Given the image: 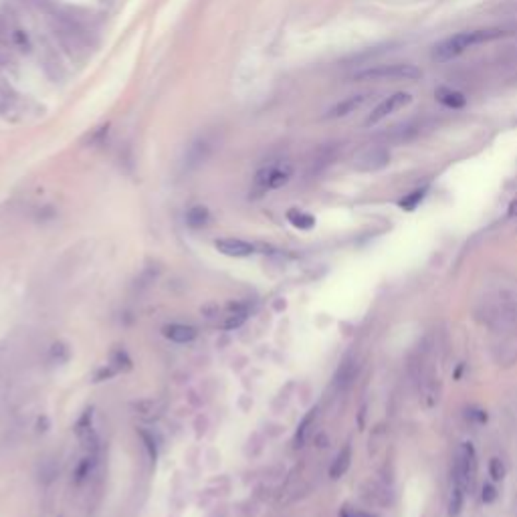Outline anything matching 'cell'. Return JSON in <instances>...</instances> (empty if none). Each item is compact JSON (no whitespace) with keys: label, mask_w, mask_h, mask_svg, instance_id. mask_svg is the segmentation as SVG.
<instances>
[{"label":"cell","mask_w":517,"mask_h":517,"mask_svg":"<svg viewBox=\"0 0 517 517\" xmlns=\"http://www.w3.org/2000/svg\"><path fill=\"white\" fill-rule=\"evenodd\" d=\"M507 33L499 30V28H481V30H467V33H459V35H452L449 39L440 40L437 47L433 49V61L437 63H447L455 57H459L465 53L467 49L481 45V43H489V40L501 39Z\"/></svg>","instance_id":"obj_1"},{"label":"cell","mask_w":517,"mask_h":517,"mask_svg":"<svg viewBox=\"0 0 517 517\" xmlns=\"http://www.w3.org/2000/svg\"><path fill=\"white\" fill-rule=\"evenodd\" d=\"M481 499H483V504H493L497 499V487L493 483H485L481 487Z\"/></svg>","instance_id":"obj_26"},{"label":"cell","mask_w":517,"mask_h":517,"mask_svg":"<svg viewBox=\"0 0 517 517\" xmlns=\"http://www.w3.org/2000/svg\"><path fill=\"white\" fill-rule=\"evenodd\" d=\"M214 247H216V251L218 252H223L226 257H235V259L251 257L252 252H255V247H252L249 240L233 239V237H228V239H218L214 243Z\"/></svg>","instance_id":"obj_10"},{"label":"cell","mask_w":517,"mask_h":517,"mask_svg":"<svg viewBox=\"0 0 517 517\" xmlns=\"http://www.w3.org/2000/svg\"><path fill=\"white\" fill-rule=\"evenodd\" d=\"M467 418L469 421H475V423H487V414L485 411H479V408H471V411H467Z\"/></svg>","instance_id":"obj_27"},{"label":"cell","mask_w":517,"mask_h":517,"mask_svg":"<svg viewBox=\"0 0 517 517\" xmlns=\"http://www.w3.org/2000/svg\"><path fill=\"white\" fill-rule=\"evenodd\" d=\"M6 43L13 51H18V53L28 55L33 51V39L28 35V30L25 27H21L18 23H13L9 21V33H6Z\"/></svg>","instance_id":"obj_8"},{"label":"cell","mask_w":517,"mask_h":517,"mask_svg":"<svg viewBox=\"0 0 517 517\" xmlns=\"http://www.w3.org/2000/svg\"><path fill=\"white\" fill-rule=\"evenodd\" d=\"M214 150V142L209 135H202L199 140H194L188 150H186V166L188 168H199L200 164H204L206 160L211 158Z\"/></svg>","instance_id":"obj_7"},{"label":"cell","mask_w":517,"mask_h":517,"mask_svg":"<svg viewBox=\"0 0 517 517\" xmlns=\"http://www.w3.org/2000/svg\"><path fill=\"white\" fill-rule=\"evenodd\" d=\"M111 364L116 366V370H130V368H132V360L128 358V354H126L123 350H120V352L113 354Z\"/></svg>","instance_id":"obj_24"},{"label":"cell","mask_w":517,"mask_h":517,"mask_svg":"<svg viewBox=\"0 0 517 517\" xmlns=\"http://www.w3.org/2000/svg\"><path fill=\"white\" fill-rule=\"evenodd\" d=\"M164 335L170 340V342H176V344H190L192 340H196V328H192V326H184V323H170V326H166L164 330Z\"/></svg>","instance_id":"obj_11"},{"label":"cell","mask_w":517,"mask_h":517,"mask_svg":"<svg viewBox=\"0 0 517 517\" xmlns=\"http://www.w3.org/2000/svg\"><path fill=\"white\" fill-rule=\"evenodd\" d=\"M318 418V408H311V411L305 414V418L301 421V425L297 426V433H295V447H304V443L309 437V430Z\"/></svg>","instance_id":"obj_16"},{"label":"cell","mask_w":517,"mask_h":517,"mask_svg":"<svg viewBox=\"0 0 517 517\" xmlns=\"http://www.w3.org/2000/svg\"><path fill=\"white\" fill-rule=\"evenodd\" d=\"M287 221H289L295 228H299V230H309V228L316 226V216H313V214L297 211V209H291V211L287 213Z\"/></svg>","instance_id":"obj_17"},{"label":"cell","mask_w":517,"mask_h":517,"mask_svg":"<svg viewBox=\"0 0 517 517\" xmlns=\"http://www.w3.org/2000/svg\"><path fill=\"white\" fill-rule=\"evenodd\" d=\"M95 457L89 455V457H85V459H81V463L77 465V469H75V483H83L85 479L89 477L93 473V469H95Z\"/></svg>","instance_id":"obj_22"},{"label":"cell","mask_w":517,"mask_h":517,"mask_svg":"<svg viewBox=\"0 0 517 517\" xmlns=\"http://www.w3.org/2000/svg\"><path fill=\"white\" fill-rule=\"evenodd\" d=\"M209 223H211V213H209L206 206L196 204V206H190V209L186 211V225L188 226H192V228H202V226H206Z\"/></svg>","instance_id":"obj_15"},{"label":"cell","mask_w":517,"mask_h":517,"mask_svg":"<svg viewBox=\"0 0 517 517\" xmlns=\"http://www.w3.org/2000/svg\"><path fill=\"white\" fill-rule=\"evenodd\" d=\"M350 465H352V447L345 445L344 449L340 451V455L335 457V461L332 463V467H330V477L332 479L344 477L345 473H348V469H350Z\"/></svg>","instance_id":"obj_14"},{"label":"cell","mask_w":517,"mask_h":517,"mask_svg":"<svg viewBox=\"0 0 517 517\" xmlns=\"http://www.w3.org/2000/svg\"><path fill=\"white\" fill-rule=\"evenodd\" d=\"M247 307L245 305H235V307H230V311L225 316V321H223V328L225 330H235V328H240L243 323H245V319H247Z\"/></svg>","instance_id":"obj_18"},{"label":"cell","mask_w":517,"mask_h":517,"mask_svg":"<svg viewBox=\"0 0 517 517\" xmlns=\"http://www.w3.org/2000/svg\"><path fill=\"white\" fill-rule=\"evenodd\" d=\"M6 107H9V106H6V101H4V99L0 97V113H4V111H6Z\"/></svg>","instance_id":"obj_29"},{"label":"cell","mask_w":517,"mask_h":517,"mask_svg":"<svg viewBox=\"0 0 517 517\" xmlns=\"http://www.w3.org/2000/svg\"><path fill=\"white\" fill-rule=\"evenodd\" d=\"M465 493H467V491H465L461 485H455V483H452L451 497H449V517L461 516L465 505Z\"/></svg>","instance_id":"obj_20"},{"label":"cell","mask_w":517,"mask_h":517,"mask_svg":"<svg viewBox=\"0 0 517 517\" xmlns=\"http://www.w3.org/2000/svg\"><path fill=\"white\" fill-rule=\"evenodd\" d=\"M421 398L425 402L426 408H435L438 404V398H440V384H438V378L435 374H428L423 386H421Z\"/></svg>","instance_id":"obj_12"},{"label":"cell","mask_w":517,"mask_h":517,"mask_svg":"<svg viewBox=\"0 0 517 517\" xmlns=\"http://www.w3.org/2000/svg\"><path fill=\"white\" fill-rule=\"evenodd\" d=\"M509 216H517V200L509 204Z\"/></svg>","instance_id":"obj_28"},{"label":"cell","mask_w":517,"mask_h":517,"mask_svg":"<svg viewBox=\"0 0 517 517\" xmlns=\"http://www.w3.org/2000/svg\"><path fill=\"white\" fill-rule=\"evenodd\" d=\"M505 475H507L505 463L499 459V457H493L489 461V477L493 479V481H504Z\"/></svg>","instance_id":"obj_23"},{"label":"cell","mask_w":517,"mask_h":517,"mask_svg":"<svg viewBox=\"0 0 517 517\" xmlns=\"http://www.w3.org/2000/svg\"><path fill=\"white\" fill-rule=\"evenodd\" d=\"M411 104H412L411 93H404V91L394 93V95H390L388 99H384L380 106L372 111L370 116H368V120H366V126H376V123H380V121L384 120V118L392 116L394 111L402 109V107L411 106Z\"/></svg>","instance_id":"obj_6"},{"label":"cell","mask_w":517,"mask_h":517,"mask_svg":"<svg viewBox=\"0 0 517 517\" xmlns=\"http://www.w3.org/2000/svg\"><path fill=\"white\" fill-rule=\"evenodd\" d=\"M435 97H437L438 104H443L445 107H451V109H461V107L467 106V97L463 93L451 89V87H438L435 91Z\"/></svg>","instance_id":"obj_13"},{"label":"cell","mask_w":517,"mask_h":517,"mask_svg":"<svg viewBox=\"0 0 517 517\" xmlns=\"http://www.w3.org/2000/svg\"><path fill=\"white\" fill-rule=\"evenodd\" d=\"M140 437L144 438V443H146V449H148V452H150V459H152V461H156V457H158V449H156V440H154V437H152L150 433H146V430H142V428H140Z\"/></svg>","instance_id":"obj_25"},{"label":"cell","mask_w":517,"mask_h":517,"mask_svg":"<svg viewBox=\"0 0 517 517\" xmlns=\"http://www.w3.org/2000/svg\"><path fill=\"white\" fill-rule=\"evenodd\" d=\"M423 77V71L416 65L394 63V65H374L360 69L352 75L354 81H382V79H406L414 81Z\"/></svg>","instance_id":"obj_3"},{"label":"cell","mask_w":517,"mask_h":517,"mask_svg":"<svg viewBox=\"0 0 517 517\" xmlns=\"http://www.w3.org/2000/svg\"><path fill=\"white\" fill-rule=\"evenodd\" d=\"M366 101H368V95H366V93L350 95V97H345L342 101H338L335 106L330 107L328 113H326V118H328V120H340V118H345V116H350V113H354L356 109H360Z\"/></svg>","instance_id":"obj_9"},{"label":"cell","mask_w":517,"mask_h":517,"mask_svg":"<svg viewBox=\"0 0 517 517\" xmlns=\"http://www.w3.org/2000/svg\"><path fill=\"white\" fill-rule=\"evenodd\" d=\"M356 372H358V366L356 362H344L342 368L338 370V376H335V384L338 386H348L354 378H356Z\"/></svg>","instance_id":"obj_21"},{"label":"cell","mask_w":517,"mask_h":517,"mask_svg":"<svg viewBox=\"0 0 517 517\" xmlns=\"http://www.w3.org/2000/svg\"><path fill=\"white\" fill-rule=\"evenodd\" d=\"M477 479V452L471 443H463L457 449L455 467H452V483L461 485L465 491H473Z\"/></svg>","instance_id":"obj_4"},{"label":"cell","mask_w":517,"mask_h":517,"mask_svg":"<svg viewBox=\"0 0 517 517\" xmlns=\"http://www.w3.org/2000/svg\"><path fill=\"white\" fill-rule=\"evenodd\" d=\"M388 164H390V154H388V150L380 146L366 148L354 160V166L362 172H376V170L386 168Z\"/></svg>","instance_id":"obj_5"},{"label":"cell","mask_w":517,"mask_h":517,"mask_svg":"<svg viewBox=\"0 0 517 517\" xmlns=\"http://www.w3.org/2000/svg\"><path fill=\"white\" fill-rule=\"evenodd\" d=\"M293 176V166L289 162H269L265 166H261L255 178H252L251 186V196L252 199H259L267 194L269 190H279L291 180Z\"/></svg>","instance_id":"obj_2"},{"label":"cell","mask_w":517,"mask_h":517,"mask_svg":"<svg viewBox=\"0 0 517 517\" xmlns=\"http://www.w3.org/2000/svg\"><path fill=\"white\" fill-rule=\"evenodd\" d=\"M426 192H428V188L423 186V188H416V190H412L411 194H406L404 199L398 200V206L402 209V211H406V213H412L423 200H425Z\"/></svg>","instance_id":"obj_19"}]
</instances>
